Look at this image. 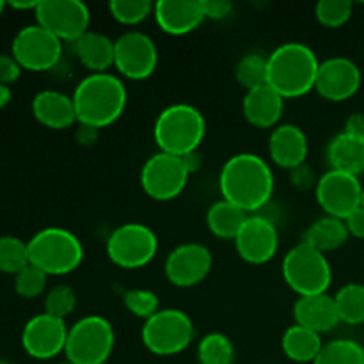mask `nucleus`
I'll list each match as a JSON object with an SVG mask.
<instances>
[{
    "label": "nucleus",
    "instance_id": "f704fd0d",
    "mask_svg": "<svg viewBox=\"0 0 364 364\" xmlns=\"http://www.w3.org/2000/svg\"><path fill=\"white\" fill-rule=\"evenodd\" d=\"M123 304L132 315L137 316V318H142L144 322L148 318H151L155 313L160 311L159 295L151 290H144V288L128 290L123 295Z\"/></svg>",
    "mask_w": 364,
    "mask_h": 364
},
{
    "label": "nucleus",
    "instance_id": "6e6552de",
    "mask_svg": "<svg viewBox=\"0 0 364 364\" xmlns=\"http://www.w3.org/2000/svg\"><path fill=\"white\" fill-rule=\"evenodd\" d=\"M194 322L181 309H160L142 326V343L151 354L176 355L194 340Z\"/></svg>",
    "mask_w": 364,
    "mask_h": 364
},
{
    "label": "nucleus",
    "instance_id": "f3484780",
    "mask_svg": "<svg viewBox=\"0 0 364 364\" xmlns=\"http://www.w3.org/2000/svg\"><path fill=\"white\" fill-rule=\"evenodd\" d=\"M233 242L238 256L244 262L263 265L276 256L279 249V233L269 217L249 215Z\"/></svg>",
    "mask_w": 364,
    "mask_h": 364
},
{
    "label": "nucleus",
    "instance_id": "aec40b11",
    "mask_svg": "<svg viewBox=\"0 0 364 364\" xmlns=\"http://www.w3.org/2000/svg\"><path fill=\"white\" fill-rule=\"evenodd\" d=\"M308 151V137H306L304 130L299 128L297 124H279L270 134L269 155L277 167L294 171L304 166Z\"/></svg>",
    "mask_w": 364,
    "mask_h": 364
},
{
    "label": "nucleus",
    "instance_id": "09e8293b",
    "mask_svg": "<svg viewBox=\"0 0 364 364\" xmlns=\"http://www.w3.org/2000/svg\"><path fill=\"white\" fill-rule=\"evenodd\" d=\"M361 206L364 208V185H363V199H361Z\"/></svg>",
    "mask_w": 364,
    "mask_h": 364
},
{
    "label": "nucleus",
    "instance_id": "8fccbe9b",
    "mask_svg": "<svg viewBox=\"0 0 364 364\" xmlns=\"http://www.w3.org/2000/svg\"><path fill=\"white\" fill-rule=\"evenodd\" d=\"M57 364H73V363H70V361H64V363H57Z\"/></svg>",
    "mask_w": 364,
    "mask_h": 364
},
{
    "label": "nucleus",
    "instance_id": "4468645a",
    "mask_svg": "<svg viewBox=\"0 0 364 364\" xmlns=\"http://www.w3.org/2000/svg\"><path fill=\"white\" fill-rule=\"evenodd\" d=\"M315 194L326 215L345 220L361 206L363 185L359 176L331 169L318 178Z\"/></svg>",
    "mask_w": 364,
    "mask_h": 364
},
{
    "label": "nucleus",
    "instance_id": "e433bc0d",
    "mask_svg": "<svg viewBox=\"0 0 364 364\" xmlns=\"http://www.w3.org/2000/svg\"><path fill=\"white\" fill-rule=\"evenodd\" d=\"M46 283H48V276L41 269L28 263L23 270L14 276V291L21 299H36L45 291Z\"/></svg>",
    "mask_w": 364,
    "mask_h": 364
},
{
    "label": "nucleus",
    "instance_id": "473e14b6",
    "mask_svg": "<svg viewBox=\"0 0 364 364\" xmlns=\"http://www.w3.org/2000/svg\"><path fill=\"white\" fill-rule=\"evenodd\" d=\"M235 78L245 89L262 87L267 84V57L259 53H247L235 66Z\"/></svg>",
    "mask_w": 364,
    "mask_h": 364
},
{
    "label": "nucleus",
    "instance_id": "f257e3e1",
    "mask_svg": "<svg viewBox=\"0 0 364 364\" xmlns=\"http://www.w3.org/2000/svg\"><path fill=\"white\" fill-rule=\"evenodd\" d=\"M274 173L269 164L255 153H238L223 166L219 188L223 199L244 212H259L274 194Z\"/></svg>",
    "mask_w": 364,
    "mask_h": 364
},
{
    "label": "nucleus",
    "instance_id": "f8f14e48",
    "mask_svg": "<svg viewBox=\"0 0 364 364\" xmlns=\"http://www.w3.org/2000/svg\"><path fill=\"white\" fill-rule=\"evenodd\" d=\"M34 16L36 23L68 43L80 39L91 23V11L80 0H39Z\"/></svg>",
    "mask_w": 364,
    "mask_h": 364
},
{
    "label": "nucleus",
    "instance_id": "20e7f679",
    "mask_svg": "<svg viewBox=\"0 0 364 364\" xmlns=\"http://www.w3.org/2000/svg\"><path fill=\"white\" fill-rule=\"evenodd\" d=\"M206 134V121L201 110L188 103H174L159 114L153 137L160 151L176 156L196 153Z\"/></svg>",
    "mask_w": 364,
    "mask_h": 364
},
{
    "label": "nucleus",
    "instance_id": "dca6fc26",
    "mask_svg": "<svg viewBox=\"0 0 364 364\" xmlns=\"http://www.w3.org/2000/svg\"><path fill=\"white\" fill-rule=\"evenodd\" d=\"M213 265V256L206 245L187 242L171 251L166 259V277L176 288H192L206 279Z\"/></svg>",
    "mask_w": 364,
    "mask_h": 364
},
{
    "label": "nucleus",
    "instance_id": "79ce46f5",
    "mask_svg": "<svg viewBox=\"0 0 364 364\" xmlns=\"http://www.w3.org/2000/svg\"><path fill=\"white\" fill-rule=\"evenodd\" d=\"M290 176H291V183L295 185L297 188H309L316 183L313 181V169H309L308 166H301L297 169L290 171Z\"/></svg>",
    "mask_w": 364,
    "mask_h": 364
},
{
    "label": "nucleus",
    "instance_id": "a878e982",
    "mask_svg": "<svg viewBox=\"0 0 364 364\" xmlns=\"http://www.w3.org/2000/svg\"><path fill=\"white\" fill-rule=\"evenodd\" d=\"M350 238L345 220L336 217L323 215L311 224L304 233V244L311 245L313 249L320 251L322 255L333 252L336 249L343 247Z\"/></svg>",
    "mask_w": 364,
    "mask_h": 364
},
{
    "label": "nucleus",
    "instance_id": "7ed1b4c3",
    "mask_svg": "<svg viewBox=\"0 0 364 364\" xmlns=\"http://www.w3.org/2000/svg\"><path fill=\"white\" fill-rule=\"evenodd\" d=\"M318 66L316 53L308 45L284 43L267 57V84L284 100L301 98L315 89Z\"/></svg>",
    "mask_w": 364,
    "mask_h": 364
},
{
    "label": "nucleus",
    "instance_id": "72a5a7b5",
    "mask_svg": "<svg viewBox=\"0 0 364 364\" xmlns=\"http://www.w3.org/2000/svg\"><path fill=\"white\" fill-rule=\"evenodd\" d=\"M155 4L149 0H112L109 4V11L114 20L127 27L142 23L148 16H151Z\"/></svg>",
    "mask_w": 364,
    "mask_h": 364
},
{
    "label": "nucleus",
    "instance_id": "3c124183",
    "mask_svg": "<svg viewBox=\"0 0 364 364\" xmlns=\"http://www.w3.org/2000/svg\"><path fill=\"white\" fill-rule=\"evenodd\" d=\"M0 364H11V363H7V361H0Z\"/></svg>",
    "mask_w": 364,
    "mask_h": 364
},
{
    "label": "nucleus",
    "instance_id": "bb28decb",
    "mask_svg": "<svg viewBox=\"0 0 364 364\" xmlns=\"http://www.w3.org/2000/svg\"><path fill=\"white\" fill-rule=\"evenodd\" d=\"M323 347L322 336L318 333L294 323L284 331L281 338V348L284 355L294 363H313Z\"/></svg>",
    "mask_w": 364,
    "mask_h": 364
},
{
    "label": "nucleus",
    "instance_id": "ddd939ff",
    "mask_svg": "<svg viewBox=\"0 0 364 364\" xmlns=\"http://www.w3.org/2000/svg\"><path fill=\"white\" fill-rule=\"evenodd\" d=\"M116 59L114 68L128 80H146L159 64V50L155 41L141 31H127L114 41Z\"/></svg>",
    "mask_w": 364,
    "mask_h": 364
},
{
    "label": "nucleus",
    "instance_id": "f03ea898",
    "mask_svg": "<svg viewBox=\"0 0 364 364\" xmlns=\"http://www.w3.org/2000/svg\"><path fill=\"white\" fill-rule=\"evenodd\" d=\"M71 98L78 124H87L100 130L119 119L127 109L128 92L123 80L107 71L82 78Z\"/></svg>",
    "mask_w": 364,
    "mask_h": 364
},
{
    "label": "nucleus",
    "instance_id": "5701e85b",
    "mask_svg": "<svg viewBox=\"0 0 364 364\" xmlns=\"http://www.w3.org/2000/svg\"><path fill=\"white\" fill-rule=\"evenodd\" d=\"M32 114L38 123L52 130H66L78 123L73 98L53 89H45L34 96Z\"/></svg>",
    "mask_w": 364,
    "mask_h": 364
},
{
    "label": "nucleus",
    "instance_id": "9d476101",
    "mask_svg": "<svg viewBox=\"0 0 364 364\" xmlns=\"http://www.w3.org/2000/svg\"><path fill=\"white\" fill-rule=\"evenodd\" d=\"M188 176L191 171L183 156L159 151L142 166L141 187L155 201H171L185 191Z\"/></svg>",
    "mask_w": 364,
    "mask_h": 364
},
{
    "label": "nucleus",
    "instance_id": "2f4dec72",
    "mask_svg": "<svg viewBox=\"0 0 364 364\" xmlns=\"http://www.w3.org/2000/svg\"><path fill=\"white\" fill-rule=\"evenodd\" d=\"M28 263L31 258H28L27 242L13 235L0 237V272L16 276Z\"/></svg>",
    "mask_w": 364,
    "mask_h": 364
},
{
    "label": "nucleus",
    "instance_id": "ea45409f",
    "mask_svg": "<svg viewBox=\"0 0 364 364\" xmlns=\"http://www.w3.org/2000/svg\"><path fill=\"white\" fill-rule=\"evenodd\" d=\"M206 20H224L233 11V4L230 0H203Z\"/></svg>",
    "mask_w": 364,
    "mask_h": 364
},
{
    "label": "nucleus",
    "instance_id": "7c9ffc66",
    "mask_svg": "<svg viewBox=\"0 0 364 364\" xmlns=\"http://www.w3.org/2000/svg\"><path fill=\"white\" fill-rule=\"evenodd\" d=\"M313 364H364V348L354 340L327 341Z\"/></svg>",
    "mask_w": 364,
    "mask_h": 364
},
{
    "label": "nucleus",
    "instance_id": "39448f33",
    "mask_svg": "<svg viewBox=\"0 0 364 364\" xmlns=\"http://www.w3.org/2000/svg\"><path fill=\"white\" fill-rule=\"evenodd\" d=\"M27 244L31 263L48 277L71 274L84 259V247L77 235L59 226L38 231Z\"/></svg>",
    "mask_w": 364,
    "mask_h": 364
},
{
    "label": "nucleus",
    "instance_id": "6ab92c4d",
    "mask_svg": "<svg viewBox=\"0 0 364 364\" xmlns=\"http://www.w3.org/2000/svg\"><path fill=\"white\" fill-rule=\"evenodd\" d=\"M156 25L169 36H185L206 20L203 0H160L155 2Z\"/></svg>",
    "mask_w": 364,
    "mask_h": 364
},
{
    "label": "nucleus",
    "instance_id": "58836bf2",
    "mask_svg": "<svg viewBox=\"0 0 364 364\" xmlns=\"http://www.w3.org/2000/svg\"><path fill=\"white\" fill-rule=\"evenodd\" d=\"M21 66L16 63L13 55L0 53V84L11 85L20 78Z\"/></svg>",
    "mask_w": 364,
    "mask_h": 364
},
{
    "label": "nucleus",
    "instance_id": "49530a36",
    "mask_svg": "<svg viewBox=\"0 0 364 364\" xmlns=\"http://www.w3.org/2000/svg\"><path fill=\"white\" fill-rule=\"evenodd\" d=\"M39 2H7V6L13 7V9L16 11H36V7H38Z\"/></svg>",
    "mask_w": 364,
    "mask_h": 364
},
{
    "label": "nucleus",
    "instance_id": "412c9836",
    "mask_svg": "<svg viewBox=\"0 0 364 364\" xmlns=\"http://www.w3.org/2000/svg\"><path fill=\"white\" fill-rule=\"evenodd\" d=\"M294 318L295 323L315 331L320 336L334 331L341 322L334 297L327 294L299 297L294 306Z\"/></svg>",
    "mask_w": 364,
    "mask_h": 364
},
{
    "label": "nucleus",
    "instance_id": "c03bdc74",
    "mask_svg": "<svg viewBox=\"0 0 364 364\" xmlns=\"http://www.w3.org/2000/svg\"><path fill=\"white\" fill-rule=\"evenodd\" d=\"M100 130L98 128L87 127V124H78L77 128V141L82 146H92L98 141Z\"/></svg>",
    "mask_w": 364,
    "mask_h": 364
},
{
    "label": "nucleus",
    "instance_id": "423d86ee",
    "mask_svg": "<svg viewBox=\"0 0 364 364\" xmlns=\"http://www.w3.org/2000/svg\"><path fill=\"white\" fill-rule=\"evenodd\" d=\"M283 279L299 297L327 294L333 283V269L326 255L311 245H294L283 258Z\"/></svg>",
    "mask_w": 364,
    "mask_h": 364
},
{
    "label": "nucleus",
    "instance_id": "a19ab883",
    "mask_svg": "<svg viewBox=\"0 0 364 364\" xmlns=\"http://www.w3.org/2000/svg\"><path fill=\"white\" fill-rule=\"evenodd\" d=\"M345 224H347V230L350 237L355 238H364V208L359 206L358 210L350 213V215L345 219Z\"/></svg>",
    "mask_w": 364,
    "mask_h": 364
},
{
    "label": "nucleus",
    "instance_id": "1a4fd4ad",
    "mask_svg": "<svg viewBox=\"0 0 364 364\" xmlns=\"http://www.w3.org/2000/svg\"><path fill=\"white\" fill-rule=\"evenodd\" d=\"M159 252L155 231L141 223H127L116 228L107 240V256L114 265L134 270L148 265Z\"/></svg>",
    "mask_w": 364,
    "mask_h": 364
},
{
    "label": "nucleus",
    "instance_id": "b1692460",
    "mask_svg": "<svg viewBox=\"0 0 364 364\" xmlns=\"http://www.w3.org/2000/svg\"><path fill=\"white\" fill-rule=\"evenodd\" d=\"M73 52L78 63L91 73H107L114 66L116 48L114 41L102 32H85L73 43Z\"/></svg>",
    "mask_w": 364,
    "mask_h": 364
},
{
    "label": "nucleus",
    "instance_id": "9b49d317",
    "mask_svg": "<svg viewBox=\"0 0 364 364\" xmlns=\"http://www.w3.org/2000/svg\"><path fill=\"white\" fill-rule=\"evenodd\" d=\"M11 55L16 59L21 70L48 71L57 66L63 57V41L41 25H27L14 36Z\"/></svg>",
    "mask_w": 364,
    "mask_h": 364
},
{
    "label": "nucleus",
    "instance_id": "c85d7f7f",
    "mask_svg": "<svg viewBox=\"0 0 364 364\" xmlns=\"http://www.w3.org/2000/svg\"><path fill=\"white\" fill-rule=\"evenodd\" d=\"M340 320L348 326L364 323V284L348 283L334 295Z\"/></svg>",
    "mask_w": 364,
    "mask_h": 364
},
{
    "label": "nucleus",
    "instance_id": "37998d69",
    "mask_svg": "<svg viewBox=\"0 0 364 364\" xmlns=\"http://www.w3.org/2000/svg\"><path fill=\"white\" fill-rule=\"evenodd\" d=\"M345 134L364 139V112H354L345 121Z\"/></svg>",
    "mask_w": 364,
    "mask_h": 364
},
{
    "label": "nucleus",
    "instance_id": "c9c22d12",
    "mask_svg": "<svg viewBox=\"0 0 364 364\" xmlns=\"http://www.w3.org/2000/svg\"><path fill=\"white\" fill-rule=\"evenodd\" d=\"M350 0H320L315 7L316 20L329 28H340L352 16Z\"/></svg>",
    "mask_w": 364,
    "mask_h": 364
},
{
    "label": "nucleus",
    "instance_id": "2eb2a0df",
    "mask_svg": "<svg viewBox=\"0 0 364 364\" xmlns=\"http://www.w3.org/2000/svg\"><path fill=\"white\" fill-rule=\"evenodd\" d=\"M68 331L70 327L66 326V320L39 313L25 323L21 331V347L32 359L46 361L64 352Z\"/></svg>",
    "mask_w": 364,
    "mask_h": 364
},
{
    "label": "nucleus",
    "instance_id": "4c0bfd02",
    "mask_svg": "<svg viewBox=\"0 0 364 364\" xmlns=\"http://www.w3.org/2000/svg\"><path fill=\"white\" fill-rule=\"evenodd\" d=\"M77 308V295L73 288L66 284H57L45 295V313L55 316V318L66 320Z\"/></svg>",
    "mask_w": 364,
    "mask_h": 364
},
{
    "label": "nucleus",
    "instance_id": "4be33fe9",
    "mask_svg": "<svg viewBox=\"0 0 364 364\" xmlns=\"http://www.w3.org/2000/svg\"><path fill=\"white\" fill-rule=\"evenodd\" d=\"M242 110L247 123L255 128H276L283 117L284 98L265 84L245 92Z\"/></svg>",
    "mask_w": 364,
    "mask_h": 364
},
{
    "label": "nucleus",
    "instance_id": "a211bd4d",
    "mask_svg": "<svg viewBox=\"0 0 364 364\" xmlns=\"http://www.w3.org/2000/svg\"><path fill=\"white\" fill-rule=\"evenodd\" d=\"M363 73L348 57H329L320 63L315 91L327 102H345L359 91Z\"/></svg>",
    "mask_w": 364,
    "mask_h": 364
},
{
    "label": "nucleus",
    "instance_id": "0eeeda50",
    "mask_svg": "<svg viewBox=\"0 0 364 364\" xmlns=\"http://www.w3.org/2000/svg\"><path fill=\"white\" fill-rule=\"evenodd\" d=\"M116 334L112 323L98 315H87L68 331L64 354L73 364H105L112 355Z\"/></svg>",
    "mask_w": 364,
    "mask_h": 364
},
{
    "label": "nucleus",
    "instance_id": "de8ad7c7",
    "mask_svg": "<svg viewBox=\"0 0 364 364\" xmlns=\"http://www.w3.org/2000/svg\"><path fill=\"white\" fill-rule=\"evenodd\" d=\"M6 6H7V4L0 0V16H2V13H4V9H6Z\"/></svg>",
    "mask_w": 364,
    "mask_h": 364
},
{
    "label": "nucleus",
    "instance_id": "a18cd8bd",
    "mask_svg": "<svg viewBox=\"0 0 364 364\" xmlns=\"http://www.w3.org/2000/svg\"><path fill=\"white\" fill-rule=\"evenodd\" d=\"M11 100H13V91H11L9 85L0 84V110L6 109Z\"/></svg>",
    "mask_w": 364,
    "mask_h": 364
},
{
    "label": "nucleus",
    "instance_id": "393cba45",
    "mask_svg": "<svg viewBox=\"0 0 364 364\" xmlns=\"http://www.w3.org/2000/svg\"><path fill=\"white\" fill-rule=\"evenodd\" d=\"M327 160L331 169L359 176L364 173V139L341 132L327 146Z\"/></svg>",
    "mask_w": 364,
    "mask_h": 364
},
{
    "label": "nucleus",
    "instance_id": "c756f323",
    "mask_svg": "<svg viewBox=\"0 0 364 364\" xmlns=\"http://www.w3.org/2000/svg\"><path fill=\"white\" fill-rule=\"evenodd\" d=\"M199 364H233L235 347L223 333H210L198 345Z\"/></svg>",
    "mask_w": 364,
    "mask_h": 364
},
{
    "label": "nucleus",
    "instance_id": "cd10ccee",
    "mask_svg": "<svg viewBox=\"0 0 364 364\" xmlns=\"http://www.w3.org/2000/svg\"><path fill=\"white\" fill-rule=\"evenodd\" d=\"M247 217L249 213L238 208L237 205L226 201V199H220V201L213 203L206 212V226H208L210 233L215 235L217 238L235 240Z\"/></svg>",
    "mask_w": 364,
    "mask_h": 364
}]
</instances>
